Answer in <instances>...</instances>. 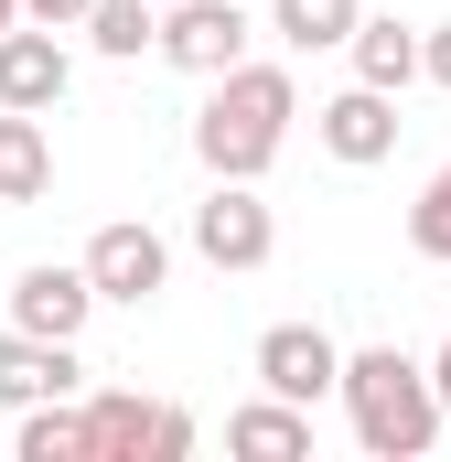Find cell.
Returning a JSON list of instances; mask_svg holds the SVG:
<instances>
[{
    "label": "cell",
    "mask_w": 451,
    "mask_h": 462,
    "mask_svg": "<svg viewBox=\"0 0 451 462\" xmlns=\"http://www.w3.org/2000/svg\"><path fill=\"white\" fill-rule=\"evenodd\" d=\"M216 97L194 108V162L216 172V183H258L269 162H280V140H290V118H301V87H290V65H258V54H236L226 76H205Z\"/></svg>",
    "instance_id": "6da1fadb"
},
{
    "label": "cell",
    "mask_w": 451,
    "mask_h": 462,
    "mask_svg": "<svg viewBox=\"0 0 451 462\" xmlns=\"http://www.w3.org/2000/svg\"><path fill=\"white\" fill-rule=\"evenodd\" d=\"M334 398H344L354 441H365L376 462H419V452H430V441L451 430V420H441V398H430V365H419V355H398V345L344 355Z\"/></svg>",
    "instance_id": "7a4b0ae2"
},
{
    "label": "cell",
    "mask_w": 451,
    "mask_h": 462,
    "mask_svg": "<svg viewBox=\"0 0 451 462\" xmlns=\"http://www.w3.org/2000/svg\"><path fill=\"white\" fill-rule=\"evenodd\" d=\"M76 269H87V291H97V301H129V312H140V301H161V291H172V236L151 226V216H118V226L87 236V258H76Z\"/></svg>",
    "instance_id": "3957f363"
},
{
    "label": "cell",
    "mask_w": 451,
    "mask_h": 462,
    "mask_svg": "<svg viewBox=\"0 0 451 462\" xmlns=\"http://www.w3.org/2000/svg\"><path fill=\"white\" fill-rule=\"evenodd\" d=\"M194 452V420L183 409H151L129 387H97L87 398V462H183Z\"/></svg>",
    "instance_id": "277c9868"
},
{
    "label": "cell",
    "mask_w": 451,
    "mask_h": 462,
    "mask_svg": "<svg viewBox=\"0 0 451 462\" xmlns=\"http://www.w3.org/2000/svg\"><path fill=\"white\" fill-rule=\"evenodd\" d=\"M247 11L236 0H161V32H151V54L161 65H183V76H226L236 54H247Z\"/></svg>",
    "instance_id": "5b68a950"
},
{
    "label": "cell",
    "mask_w": 451,
    "mask_h": 462,
    "mask_svg": "<svg viewBox=\"0 0 451 462\" xmlns=\"http://www.w3.org/2000/svg\"><path fill=\"white\" fill-rule=\"evenodd\" d=\"M247 365H258V387H269V398H290V409H323V398H334V376H344V345L323 334V323H269Z\"/></svg>",
    "instance_id": "8992f818"
},
{
    "label": "cell",
    "mask_w": 451,
    "mask_h": 462,
    "mask_svg": "<svg viewBox=\"0 0 451 462\" xmlns=\"http://www.w3.org/2000/svg\"><path fill=\"white\" fill-rule=\"evenodd\" d=\"M87 312H97V291H87V269H76V258H32V269L0 291V323L54 334V345H76V334H87Z\"/></svg>",
    "instance_id": "52a82bcc"
},
{
    "label": "cell",
    "mask_w": 451,
    "mask_h": 462,
    "mask_svg": "<svg viewBox=\"0 0 451 462\" xmlns=\"http://www.w3.org/2000/svg\"><path fill=\"white\" fill-rule=\"evenodd\" d=\"M194 247H205L216 269H269V258H280V216L258 205V183H216V194L194 205Z\"/></svg>",
    "instance_id": "ba28073f"
},
{
    "label": "cell",
    "mask_w": 451,
    "mask_h": 462,
    "mask_svg": "<svg viewBox=\"0 0 451 462\" xmlns=\"http://www.w3.org/2000/svg\"><path fill=\"white\" fill-rule=\"evenodd\" d=\"M398 129H409V118H398V97H387V87H344V97H323V108H312V140L334 151L344 172H376V162L398 151Z\"/></svg>",
    "instance_id": "9c48e42d"
},
{
    "label": "cell",
    "mask_w": 451,
    "mask_h": 462,
    "mask_svg": "<svg viewBox=\"0 0 451 462\" xmlns=\"http://www.w3.org/2000/svg\"><path fill=\"white\" fill-rule=\"evenodd\" d=\"M65 87H76V54H65L43 22H11V32H0V108L54 118V108H65Z\"/></svg>",
    "instance_id": "30bf717a"
},
{
    "label": "cell",
    "mask_w": 451,
    "mask_h": 462,
    "mask_svg": "<svg viewBox=\"0 0 451 462\" xmlns=\"http://www.w3.org/2000/svg\"><path fill=\"white\" fill-rule=\"evenodd\" d=\"M87 387V365H76V345H54V334H0V409H32V398H76Z\"/></svg>",
    "instance_id": "8fae6325"
},
{
    "label": "cell",
    "mask_w": 451,
    "mask_h": 462,
    "mask_svg": "<svg viewBox=\"0 0 451 462\" xmlns=\"http://www.w3.org/2000/svg\"><path fill=\"white\" fill-rule=\"evenodd\" d=\"M344 54H354V87H387V97L419 87V22H398V11H354Z\"/></svg>",
    "instance_id": "7c38bea8"
},
{
    "label": "cell",
    "mask_w": 451,
    "mask_h": 462,
    "mask_svg": "<svg viewBox=\"0 0 451 462\" xmlns=\"http://www.w3.org/2000/svg\"><path fill=\"white\" fill-rule=\"evenodd\" d=\"M54 194V129L32 108H0V205H43Z\"/></svg>",
    "instance_id": "4fadbf2b"
},
{
    "label": "cell",
    "mask_w": 451,
    "mask_h": 462,
    "mask_svg": "<svg viewBox=\"0 0 451 462\" xmlns=\"http://www.w3.org/2000/svg\"><path fill=\"white\" fill-rule=\"evenodd\" d=\"M226 452H247V462H312V409L258 398V409H236V420H226Z\"/></svg>",
    "instance_id": "5bb4252c"
},
{
    "label": "cell",
    "mask_w": 451,
    "mask_h": 462,
    "mask_svg": "<svg viewBox=\"0 0 451 462\" xmlns=\"http://www.w3.org/2000/svg\"><path fill=\"white\" fill-rule=\"evenodd\" d=\"M22 430H11V452L22 462H87V409L76 398H32V409H11Z\"/></svg>",
    "instance_id": "9a60e30c"
},
{
    "label": "cell",
    "mask_w": 451,
    "mask_h": 462,
    "mask_svg": "<svg viewBox=\"0 0 451 462\" xmlns=\"http://www.w3.org/2000/svg\"><path fill=\"white\" fill-rule=\"evenodd\" d=\"M354 11H365V0H269V32H280L290 54H344Z\"/></svg>",
    "instance_id": "2e32d148"
},
{
    "label": "cell",
    "mask_w": 451,
    "mask_h": 462,
    "mask_svg": "<svg viewBox=\"0 0 451 462\" xmlns=\"http://www.w3.org/2000/svg\"><path fill=\"white\" fill-rule=\"evenodd\" d=\"M76 32H87L97 54H118V65H129V54H151L161 11H151V0H87V22H76Z\"/></svg>",
    "instance_id": "e0dca14e"
},
{
    "label": "cell",
    "mask_w": 451,
    "mask_h": 462,
    "mask_svg": "<svg viewBox=\"0 0 451 462\" xmlns=\"http://www.w3.org/2000/svg\"><path fill=\"white\" fill-rule=\"evenodd\" d=\"M409 247H419L430 269H451V162L419 183V205H409Z\"/></svg>",
    "instance_id": "ac0fdd59"
},
{
    "label": "cell",
    "mask_w": 451,
    "mask_h": 462,
    "mask_svg": "<svg viewBox=\"0 0 451 462\" xmlns=\"http://www.w3.org/2000/svg\"><path fill=\"white\" fill-rule=\"evenodd\" d=\"M419 76L451 97V22H430V32H419Z\"/></svg>",
    "instance_id": "d6986e66"
},
{
    "label": "cell",
    "mask_w": 451,
    "mask_h": 462,
    "mask_svg": "<svg viewBox=\"0 0 451 462\" xmlns=\"http://www.w3.org/2000/svg\"><path fill=\"white\" fill-rule=\"evenodd\" d=\"M22 22H43V32H76V22H87V0H22Z\"/></svg>",
    "instance_id": "ffe728a7"
},
{
    "label": "cell",
    "mask_w": 451,
    "mask_h": 462,
    "mask_svg": "<svg viewBox=\"0 0 451 462\" xmlns=\"http://www.w3.org/2000/svg\"><path fill=\"white\" fill-rule=\"evenodd\" d=\"M430 365V398H441V420H451V334H441V355H419Z\"/></svg>",
    "instance_id": "44dd1931"
},
{
    "label": "cell",
    "mask_w": 451,
    "mask_h": 462,
    "mask_svg": "<svg viewBox=\"0 0 451 462\" xmlns=\"http://www.w3.org/2000/svg\"><path fill=\"white\" fill-rule=\"evenodd\" d=\"M11 22H22V0H0V32H11Z\"/></svg>",
    "instance_id": "7402d4cb"
},
{
    "label": "cell",
    "mask_w": 451,
    "mask_h": 462,
    "mask_svg": "<svg viewBox=\"0 0 451 462\" xmlns=\"http://www.w3.org/2000/svg\"><path fill=\"white\" fill-rule=\"evenodd\" d=\"M151 11H161V0H151Z\"/></svg>",
    "instance_id": "603a6c76"
}]
</instances>
